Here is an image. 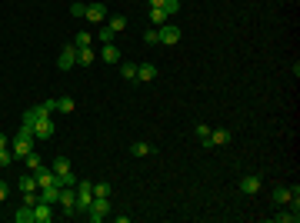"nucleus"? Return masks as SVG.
<instances>
[{"label": "nucleus", "mask_w": 300, "mask_h": 223, "mask_svg": "<svg viewBox=\"0 0 300 223\" xmlns=\"http://www.w3.org/2000/svg\"><path fill=\"white\" fill-rule=\"evenodd\" d=\"M54 110L57 113H70V110H74V97H57V100H54Z\"/></svg>", "instance_id": "21"}, {"label": "nucleus", "mask_w": 300, "mask_h": 223, "mask_svg": "<svg viewBox=\"0 0 300 223\" xmlns=\"http://www.w3.org/2000/svg\"><path fill=\"white\" fill-rule=\"evenodd\" d=\"M37 193H40V200H44V203H57V197H60V183H50V187H40Z\"/></svg>", "instance_id": "15"}, {"label": "nucleus", "mask_w": 300, "mask_h": 223, "mask_svg": "<svg viewBox=\"0 0 300 223\" xmlns=\"http://www.w3.org/2000/svg\"><path fill=\"white\" fill-rule=\"evenodd\" d=\"M270 197H274V203H277V207H284V203H290V190L287 187H274V193H270Z\"/></svg>", "instance_id": "22"}, {"label": "nucleus", "mask_w": 300, "mask_h": 223, "mask_svg": "<svg viewBox=\"0 0 300 223\" xmlns=\"http://www.w3.org/2000/svg\"><path fill=\"white\" fill-rule=\"evenodd\" d=\"M230 140H233V134H230V130L217 127V130H210V137H207V140H200V144H203V147H227Z\"/></svg>", "instance_id": "6"}, {"label": "nucleus", "mask_w": 300, "mask_h": 223, "mask_svg": "<svg viewBox=\"0 0 300 223\" xmlns=\"http://www.w3.org/2000/svg\"><path fill=\"white\" fill-rule=\"evenodd\" d=\"M30 130H33V137H54V120H50V113H47V117H37Z\"/></svg>", "instance_id": "9"}, {"label": "nucleus", "mask_w": 300, "mask_h": 223, "mask_svg": "<svg viewBox=\"0 0 300 223\" xmlns=\"http://www.w3.org/2000/svg\"><path fill=\"white\" fill-rule=\"evenodd\" d=\"M10 163H13V153L3 147V150H0V167H10Z\"/></svg>", "instance_id": "31"}, {"label": "nucleus", "mask_w": 300, "mask_h": 223, "mask_svg": "<svg viewBox=\"0 0 300 223\" xmlns=\"http://www.w3.org/2000/svg\"><path fill=\"white\" fill-rule=\"evenodd\" d=\"M150 23H154V27H164V23H167V13L160 10V7H150Z\"/></svg>", "instance_id": "24"}, {"label": "nucleus", "mask_w": 300, "mask_h": 223, "mask_svg": "<svg viewBox=\"0 0 300 223\" xmlns=\"http://www.w3.org/2000/svg\"><path fill=\"white\" fill-rule=\"evenodd\" d=\"M23 160H27V170H30V173H37V170L44 167V160H40V153H33V150H30L27 156H23Z\"/></svg>", "instance_id": "23"}, {"label": "nucleus", "mask_w": 300, "mask_h": 223, "mask_svg": "<svg viewBox=\"0 0 300 223\" xmlns=\"http://www.w3.org/2000/svg\"><path fill=\"white\" fill-rule=\"evenodd\" d=\"M194 134H197L200 140H207V137H210V127H207V123H197V130H194Z\"/></svg>", "instance_id": "33"}, {"label": "nucleus", "mask_w": 300, "mask_h": 223, "mask_svg": "<svg viewBox=\"0 0 300 223\" xmlns=\"http://www.w3.org/2000/svg\"><path fill=\"white\" fill-rule=\"evenodd\" d=\"M160 10H164L167 17H174V13L180 10V0H164V3H160Z\"/></svg>", "instance_id": "27"}, {"label": "nucleus", "mask_w": 300, "mask_h": 223, "mask_svg": "<svg viewBox=\"0 0 300 223\" xmlns=\"http://www.w3.org/2000/svg\"><path fill=\"white\" fill-rule=\"evenodd\" d=\"M147 3H150V7H160V3H164V0H147Z\"/></svg>", "instance_id": "38"}, {"label": "nucleus", "mask_w": 300, "mask_h": 223, "mask_svg": "<svg viewBox=\"0 0 300 223\" xmlns=\"http://www.w3.org/2000/svg\"><path fill=\"white\" fill-rule=\"evenodd\" d=\"M113 37H117V34H113L110 27H100V34H97V40H100V44H113Z\"/></svg>", "instance_id": "30"}, {"label": "nucleus", "mask_w": 300, "mask_h": 223, "mask_svg": "<svg viewBox=\"0 0 300 223\" xmlns=\"http://www.w3.org/2000/svg\"><path fill=\"white\" fill-rule=\"evenodd\" d=\"M13 220L17 223H33V207L30 203H23L20 210H13Z\"/></svg>", "instance_id": "20"}, {"label": "nucleus", "mask_w": 300, "mask_h": 223, "mask_svg": "<svg viewBox=\"0 0 300 223\" xmlns=\"http://www.w3.org/2000/svg\"><path fill=\"white\" fill-rule=\"evenodd\" d=\"M54 173H57V180H60V187H77V177L70 173V160H67V156H57L54 160Z\"/></svg>", "instance_id": "3"}, {"label": "nucleus", "mask_w": 300, "mask_h": 223, "mask_svg": "<svg viewBox=\"0 0 300 223\" xmlns=\"http://www.w3.org/2000/svg\"><path fill=\"white\" fill-rule=\"evenodd\" d=\"M107 27H110L113 34H120V30H127V17H120V13H117V17H110V23H107Z\"/></svg>", "instance_id": "26"}, {"label": "nucleus", "mask_w": 300, "mask_h": 223, "mask_svg": "<svg viewBox=\"0 0 300 223\" xmlns=\"http://www.w3.org/2000/svg\"><path fill=\"white\" fill-rule=\"evenodd\" d=\"M107 213H110V197H94V203L87 210V220L100 223V220H107Z\"/></svg>", "instance_id": "4"}, {"label": "nucleus", "mask_w": 300, "mask_h": 223, "mask_svg": "<svg viewBox=\"0 0 300 223\" xmlns=\"http://www.w3.org/2000/svg\"><path fill=\"white\" fill-rule=\"evenodd\" d=\"M7 193H10V187H7V183H3V180H0V203L7 200Z\"/></svg>", "instance_id": "36"}, {"label": "nucleus", "mask_w": 300, "mask_h": 223, "mask_svg": "<svg viewBox=\"0 0 300 223\" xmlns=\"http://www.w3.org/2000/svg\"><path fill=\"white\" fill-rule=\"evenodd\" d=\"M260 187H264V183H260V177H254V173L240 180V190H244V193H257Z\"/></svg>", "instance_id": "19"}, {"label": "nucleus", "mask_w": 300, "mask_h": 223, "mask_svg": "<svg viewBox=\"0 0 300 223\" xmlns=\"http://www.w3.org/2000/svg\"><path fill=\"white\" fill-rule=\"evenodd\" d=\"M100 60H103V64H120V50H117V47H113V44H103V47H100Z\"/></svg>", "instance_id": "13"}, {"label": "nucleus", "mask_w": 300, "mask_h": 223, "mask_svg": "<svg viewBox=\"0 0 300 223\" xmlns=\"http://www.w3.org/2000/svg\"><path fill=\"white\" fill-rule=\"evenodd\" d=\"M130 153H133V156H147V153H150V144H144V140H137V144L130 147Z\"/></svg>", "instance_id": "28"}, {"label": "nucleus", "mask_w": 300, "mask_h": 223, "mask_svg": "<svg viewBox=\"0 0 300 223\" xmlns=\"http://www.w3.org/2000/svg\"><path fill=\"white\" fill-rule=\"evenodd\" d=\"M57 67H60V70L77 67V47H74V44H67L64 50H60V57H57Z\"/></svg>", "instance_id": "7"}, {"label": "nucleus", "mask_w": 300, "mask_h": 223, "mask_svg": "<svg viewBox=\"0 0 300 223\" xmlns=\"http://www.w3.org/2000/svg\"><path fill=\"white\" fill-rule=\"evenodd\" d=\"M157 34H160V44H170V47H174V44L180 40V27H170V23H164Z\"/></svg>", "instance_id": "11"}, {"label": "nucleus", "mask_w": 300, "mask_h": 223, "mask_svg": "<svg viewBox=\"0 0 300 223\" xmlns=\"http://www.w3.org/2000/svg\"><path fill=\"white\" fill-rule=\"evenodd\" d=\"M33 140H37V137H33V130L20 123V130H17V134H13V140H10V153L17 156V160H23V156L33 150Z\"/></svg>", "instance_id": "1"}, {"label": "nucleus", "mask_w": 300, "mask_h": 223, "mask_svg": "<svg viewBox=\"0 0 300 223\" xmlns=\"http://www.w3.org/2000/svg\"><path fill=\"white\" fill-rule=\"evenodd\" d=\"M120 77L137 83V64H120Z\"/></svg>", "instance_id": "25"}, {"label": "nucleus", "mask_w": 300, "mask_h": 223, "mask_svg": "<svg viewBox=\"0 0 300 223\" xmlns=\"http://www.w3.org/2000/svg\"><path fill=\"white\" fill-rule=\"evenodd\" d=\"M94 60H97V54H94L90 47H77V64H80V67H90Z\"/></svg>", "instance_id": "17"}, {"label": "nucleus", "mask_w": 300, "mask_h": 223, "mask_svg": "<svg viewBox=\"0 0 300 223\" xmlns=\"http://www.w3.org/2000/svg\"><path fill=\"white\" fill-rule=\"evenodd\" d=\"M94 197H110V187L107 183H94Z\"/></svg>", "instance_id": "32"}, {"label": "nucleus", "mask_w": 300, "mask_h": 223, "mask_svg": "<svg viewBox=\"0 0 300 223\" xmlns=\"http://www.w3.org/2000/svg\"><path fill=\"white\" fill-rule=\"evenodd\" d=\"M90 44H94V34H87V30H80L77 40H74V47H90Z\"/></svg>", "instance_id": "29"}, {"label": "nucleus", "mask_w": 300, "mask_h": 223, "mask_svg": "<svg viewBox=\"0 0 300 223\" xmlns=\"http://www.w3.org/2000/svg\"><path fill=\"white\" fill-rule=\"evenodd\" d=\"M3 147H10V140H7V137L0 134V150H3Z\"/></svg>", "instance_id": "37"}, {"label": "nucleus", "mask_w": 300, "mask_h": 223, "mask_svg": "<svg viewBox=\"0 0 300 223\" xmlns=\"http://www.w3.org/2000/svg\"><path fill=\"white\" fill-rule=\"evenodd\" d=\"M57 203L64 207L67 217H77V213H74V207H77V187H60V197H57Z\"/></svg>", "instance_id": "5"}, {"label": "nucleus", "mask_w": 300, "mask_h": 223, "mask_svg": "<svg viewBox=\"0 0 300 223\" xmlns=\"http://www.w3.org/2000/svg\"><path fill=\"white\" fill-rule=\"evenodd\" d=\"M157 80V67L154 64H137V83H150Z\"/></svg>", "instance_id": "12"}, {"label": "nucleus", "mask_w": 300, "mask_h": 223, "mask_svg": "<svg viewBox=\"0 0 300 223\" xmlns=\"http://www.w3.org/2000/svg\"><path fill=\"white\" fill-rule=\"evenodd\" d=\"M33 177H37V190H40V187H50V183H60V180H57V173H54V170H47V167H40Z\"/></svg>", "instance_id": "14"}, {"label": "nucleus", "mask_w": 300, "mask_h": 223, "mask_svg": "<svg viewBox=\"0 0 300 223\" xmlns=\"http://www.w3.org/2000/svg\"><path fill=\"white\" fill-rule=\"evenodd\" d=\"M84 17H87L90 23H103V20H107V7H103V3H87Z\"/></svg>", "instance_id": "10"}, {"label": "nucleus", "mask_w": 300, "mask_h": 223, "mask_svg": "<svg viewBox=\"0 0 300 223\" xmlns=\"http://www.w3.org/2000/svg\"><path fill=\"white\" fill-rule=\"evenodd\" d=\"M84 10H87V3H80V0L70 3V13H74V17H84Z\"/></svg>", "instance_id": "34"}, {"label": "nucleus", "mask_w": 300, "mask_h": 223, "mask_svg": "<svg viewBox=\"0 0 300 223\" xmlns=\"http://www.w3.org/2000/svg\"><path fill=\"white\" fill-rule=\"evenodd\" d=\"M50 220H54V203L37 200L33 203V223H50Z\"/></svg>", "instance_id": "8"}, {"label": "nucleus", "mask_w": 300, "mask_h": 223, "mask_svg": "<svg viewBox=\"0 0 300 223\" xmlns=\"http://www.w3.org/2000/svg\"><path fill=\"white\" fill-rule=\"evenodd\" d=\"M90 203H94V183L90 180H77V207H74V213H87Z\"/></svg>", "instance_id": "2"}, {"label": "nucleus", "mask_w": 300, "mask_h": 223, "mask_svg": "<svg viewBox=\"0 0 300 223\" xmlns=\"http://www.w3.org/2000/svg\"><path fill=\"white\" fill-rule=\"evenodd\" d=\"M144 44H160V34H157V30H147V34H144Z\"/></svg>", "instance_id": "35"}, {"label": "nucleus", "mask_w": 300, "mask_h": 223, "mask_svg": "<svg viewBox=\"0 0 300 223\" xmlns=\"http://www.w3.org/2000/svg\"><path fill=\"white\" fill-rule=\"evenodd\" d=\"M274 220H277V223H297V220H300V203H294V207H290V210L277 213V217H274Z\"/></svg>", "instance_id": "16"}, {"label": "nucleus", "mask_w": 300, "mask_h": 223, "mask_svg": "<svg viewBox=\"0 0 300 223\" xmlns=\"http://www.w3.org/2000/svg\"><path fill=\"white\" fill-rule=\"evenodd\" d=\"M17 190H20V193H30V190H37V177H33V173H23V177L17 180Z\"/></svg>", "instance_id": "18"}]
</instances>
